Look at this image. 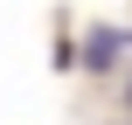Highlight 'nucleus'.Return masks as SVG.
Segmentation results:
<instances>
[{
	"label": "nucleus",
	"instance_id": "obj_1",
	"mask_svg": "<svg viewBox=\"0 0 132 125\" xmlns=\"http://www.w3.org/2000/svg\"><path fill=\"white\" fill-rule=\"evenodd\" d=\"M84 56H90V63H97V70H104V63H111V56H118V35H111V28H104V35H90V49H84Z\"/></svg>",
	"mask_w": 132,
	"mask_h": 125
}]
</instances>
